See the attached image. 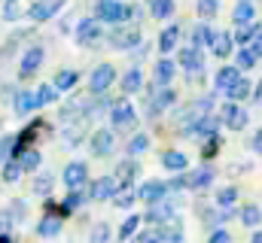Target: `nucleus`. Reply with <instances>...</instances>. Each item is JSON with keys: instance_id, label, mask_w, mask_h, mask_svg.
Instances as JSON below:
<instances>
[{"instance_id": "obj_1", "label": "nucleus", "mask_w": 262, "mask_h": 243, "mask_svg": "<svg viewBox=\"0 0 262 243\" xmlns=\"http://www.w3.org/2000/svg\"><path fill=\"white\" fill-rule=\"evenodd\" d=\"M131 12V6H125L122 0H101L98 3V15L95 18H101V21H110V25H119V21H125Z\"/></svg>"}, {"instance_id": "obj_2", "label": "nucleus", "mask_w": 262, "mask_h": 243, "mask_svg": "<svg viewBox=\"0 0 262 243\" xmlns=\"http://www.w3.org/2000/svg\"><path fill=\"white\" fill-rule=\"evenodd\" d=\"M220 121H223L226 128H232V131H244L247 121H250V116H247V110H241L235 101H229V104H223V110H220Z\"/></svg>"}, {"instance_id": "obj_3", "label": "nucleus", "mask_w": 262, "mask_h": 243, "mask_svg": "<svg viewBox=\"0 0 262 243\" xmlns=\"http://www.w3.org/2000/svg\"><path fill=\"white\" fill-rule=\"evenodd\" d=\"M110 121H113V128H116V131H131V128L137 125L134 107H131L128 101H116V104H113V110H110Z\"/></svg>"}, {"instance_id": "obj_4", "label": "nucleus", "mask_w": 262, "mask_h": 243, "mask_svg": "<svg viewBox=\"0 0 262 243\" xmlns=\"http://www.w3.org/2000/svg\"><path fill=\"white\" fill-rule=\"evenodd\" d=\"M113 79H116V67H113V64H98V67L92 70V79H89L92 94H104V91L113 85Z\"/></svg>"}, {"instance_id": "obj_5", "label": "nucleus", "mask_w": 262, "mask_h": 243, "mask_svg": "<svg viewBox=\"0 0 262 243\" xmlns=\"http://www.w3.org/2000/svg\"><path fill=\"white\" fill-rule=\"evenodd\" d=\"M98 40H101V18H82V21L76 25V43L92 46V43H98Z\"/></svg>"}, {"instance_id": "obj_6", "label": "nucleus", "mask_w": 262, "mask_h": 243, "mask_svg": "<svg viewBox=\"0 0 262 243\" xmlns=\"http://www.w3.org/2000/svg\"><path fill=\"white\" fill-rule=\"evenodd\" d=\"M40 64H43V49H40V46H31V49H25V52H21V61H18V76H21V79L34 76Z\"/></svg>"}, {"instance_id": "obj_7", "label": "nucleus", "mask_w": 262, "mask_h": 243, "mask_svg": "<svg viewBox=\"0 0 262 243\" xmlns=\"http://www.w3.org/2000/svg\"><path fill=\"white\" fill-rule=\"evenodd\" d=\"M110 43L116 49H137L140 46V31L137 28H116L110 34Z\"/></svg>"}, {"instance_id": "obj_8", "label": "nucleus", "mask_w": 262, "mask_h": 243, "mask_svg": "<svg viewBox=\"0 0 262 243\" xmlns=\"http://www.w3.org/2000/svg\"><path fill=\"white\" fill-rule=\"evenodd\" d=\"M165 195H168V185H165V182H159V180L143 182V185H140V191H137V198H140V201H146L149 207H152V204H162V201H165Z\"/></svg>"}, {"instance_id": "obj_9", "label": "nucleus", "mask_w": 262, "mask_h": 243, "mask_svg": "<svg viewBox=\"0 0 262 243\" xmlns=\"http://www.w3.org/2000/svg\"><path fill=\"white\" fill-rule=\"evenodd\" d=\"M238 79H241V70H238V67H220L216 76H213V85H216V91L229 94V91L238 85Z\"/></svg>"}, {"instance_id": "obj_10", "label": "nucleus", "mask_w": 262, "mask_h": 243, "mask_svg": "<svg viewBox=\"0 0 262 243\" xmlns=\"http://www.w3.org/2000/svg\"><path fill=\"white\" fill-rule=\"evenodd\" d=\"M113 140H116V137H113V131L98 128V131L92 134V152H95V155H101V158H104V155H110V152H113Z\"/></svg>"}, {"instance_id": "obj_11", "label": "nucleus", "mask_w": 262, "mask_h": 243, "mask_svg": "<svg viewBox=\"0 0 262 243\" xmlns=\"http://www.w3.org/2000/svg\"><path fill=\"white\" fill-rule=\"evenodd\" d=\"M61 3H64V0H37V3L28 9V15H31V21H46V18H52V15L58 12Z\"/></svg>"}, {"instance_id": "obj_12", "label": "nucleus", "mask_w": 262, "mask_h": 243, "mask_svg": "<svg viewBox=\"0 0 262 243\" xmlns=\"http://www.w3.org/2000/svg\"><path fill=\"white\" fill-rule=\"evenodd\" d=\"M85 177H89V167H85L82 161H70L64 167V177H61V180H64V185L73 191V188H79V185L85 182Z\"/></svg>"}, {"instance_id": "obj_13", "label": "nucleus", "mask_w": 262, "mask_h": 243, "mask_svg": "<svg viewBox=\"0 0 262 243\" xmlns=\"http://www.w3.org/2000/svg\"><path fill=\"white\" fill-rule=\"evenodd\" d=\"M116 177H101L98 182H92V191H89V198L92 201H110L113 195H116Z\"/></svg>"}, {"instance_id": "obj_14", "label": "nucleus", "mask_w": 262, "mask_h": 243, "mask_svg": "<svg viewBox=\"0 0 262 243\" xmlns=\"http://www.w3.org/2000/svg\"><path fill=\"white\" fill-rule=\"evenodd\" d=\"M201 61H204V58H201V49H195V46H189V49H183V52H180V64L189 70V79L201 73Z\"/></svg>"}, {"instance_id": "obj_15", "label": "nucleus", "mask_w": 262, "mask_h": 243, "mask_svg": "<svg viewBox=\"0 0 262 243\" xmlns=\"http://www.w3.org/2000/svg\"><path fill=\"white\" fill-rule=\"evenodd\" d=\"M159 88H162V85H159ZM174 101H177V98H174V91H171V88H162L159 94H152V101H149V110H146V113H149V116H159V113H162V110H168Z\"/></svg>"}, {"instance_id": "obj_16", "label": "nucleus", "mask_w": 262, "mask_h": 243, "mask_svg": "<svg viewBox=\"0 0 262 243\" xmlns=\"http://www.w3.org/2000/svg\"><path fill=\"white\" fill-rule=\"evenodd\" d=\"M253 15H256V6H253L250 0H238L235 9H232V21H235V25H250Z\"/></svg>"}, {"instance_id": "obj_17", "label": "nucleus", "mask_w": 262, "mask_h": 243, "mask_svg": "<svg viewBox=\"0 0 262 243\" xmlns=\"http://www.w3.org/2000/svg\"><path fill=\"white\" fill-rule=\"evenodd\" d=\"M174 73H177V64H174L171 58H162L159 64H156V82H159L162 88H168V85H171Z\"/></svg>"}, {"instance_id": "obj_18", "label": "nucleus", "mask_w": 262, "mask_h": 243, "mask_svg": "<svg viewBox=\"0 0 262 243\" xmlns=\"http://www.w3.org/2000/svg\"><path fill=\"white\" fill-rule=\"evenodd\" d=\"M37 110V91H18L15 94V113L18 116H28V113H34Z\"/></svg>"}, {"instance_id": "obj_19", "label": "nucleus", "mask_w": 262, "mask_h": 243, "mask_svg": "<svg viewBox=\"0 0 262 243\" xmlns=\"http://www.w3.org/2000/svg\"><path fill=\"white\" fill-rule=\"evenodd\" d=\"M177 40H180V28H177V25L165 28L162 37H159V49H162V55H171V49L177 46Z\"/></svg>"}, {"instance_id": "obj_20", "label": "nucleus", "mask_w": 262, "mask_h": 243, "mask_svg": "<svg viewBox=\"0 0 262 243\" xmlns=\"http://www.w3.org/2000/svg\"><path fill=\"white\" fill-rule=\"evenodd\" d=\"M210 49H213V55H216V58H229V55H232V37H229L226 31L213 34V43H210Z\"/></svg>"}, {"instance_id": "obj_21", "label": "nucleus", "mask_w": 262, "mask_h": 243, "mask_svg": "<svg viewBox=\"0 0 262 243\" xmlns=\"http://www.w3.org/2000/svg\"><path fill=\"white\" fill-rule=\"evenodd\" d=\"M259 34H262L259 25H253V21H250V25H241V28H238V34H235V43L244 49V46H250V43H253Z\"/></svg>"}, {"instance_id": "obj_22", "label": "nucleus", "mask_w": 262, "mask_h": 243, "mask_svg": "<svg viewBox=\"0 0 262 243\" xmlns=\"http://www.w3.org/2000/svg\"><path fill=\"white\" fill-rule=\"evenodd\" d=\"M186 182H189V188H207L210 182H213V167H198L195 174H189L186 177Z\"/></svg>"}, {"instance_id": "obj_23", "label": "nucleus", "mask_w": 262, "mask_h": 243, "mask_svg": "<svg viewBox=\"0 0 262 243\" xmlns=\"http://www.w3.org/2000/svg\"><path fill=\"white\" fill-rule=\"evenodd\" d=\"M134 177H137V164H134L131 158L119 161V167H116V180H119V185H122V188H128Z\"/></svg>"}, {"instance_id": "obj_24", "label": "nucleus", "mask_w": 262, "mask_h": 243, "mask_svg": "<svg viewBox=\"0 0 262 243\" xmlns=\"http://www.w3.org/2000/svg\"><path fill=\"white\" fill-rule=\"evenodd\" d=\"M216 128H220V116H204V119L192 128V137H213Z\"/></svg>"}, {"instance_id": "obj_25", "label": "nucleus", "mask_w": 262, "mask_h": 243, "mask_svg": "<svg viewBox=\"0 0 262 243\" xmlns=\"http://www.w3.org/2000/svg\"><path fill=\"white\" fill-rule=\"evenodd\" d=\"M37 234H40V237H58V234H61V219H58V216H46V219L37 225Z\"/></svg>"}, {"instance_id": "obj_26", "label": "nucleus", "mask_w": 262, "mask_h": 243, "mask_svg": "<svg viewBox=\"0 0 262 243\" xmlns=\"http://www.w3.org/2000/svg\"><path fill=\"white\" fill-rule=\"evenodd\" d=\"M40 161H43V155H40L37 149H25V152L18 155V164H21V171H25V174L37 171V167H40Z\"/></svg>"}, {"instance_id": "obj_27", "label": "nucleus", "mask_w": 262, "mask_h": 243, "mask_svg": "<svg viewBox=\"0 0 262 243\" xmlns=\"http://www.w3.org/2000/svg\"><path fill=\"white\" fill-rule=\"evenodd\" d=\"M162 164H165L168 171H186L189 158H186L183 152H174V149H171V152H165V155H162Z\"/></svg>"}, {"instance_id": "obj_28", "label": "nucleus", "mask_w": 262, "mask_h": 243, "mask_svg": "<svg viewBox=\"0 0 262 243\" xmlns=\"http://www.w3.org/2000/svg\"><path fill=\"white\" fill-rule=\"evenodd\" d=\"M213 28H207V25H195V31H192V46L201 49V46H210L213 43Z\"/></svg>"}, {"instance_id": "obj_29", "label": "nucleus", "mask_w": 262, "mask_h": 243, "mask_svg": "<svg viewBox=\"0 0 262 243\" xmlns=\"http://www.w3.org/2000/svg\"><path fill=\"white\" fill-rule=\"evenodd\" d=\"M146 222H162V225L171 222V204H165V201L162 204H152V210L146 213Z\"/></svg>"}, {"instance_id": "obj_30", "label": "nucleus", "mask_w": 262, "mask_h": 243, "mask_svg": "<svg viewBox=\"0 0 262 243\" xmlns=\"http://www.w3.org/2000/svg\"><path fill=\"white\" fill-rule=\"evenodd\" d=\"M55 101H58V88H55V85L46 82V85L37 88V107H49V104H55Z\"/></svg>"}, {"instance_id": "obj_31", "label": "nucleus", "mask_w": 262, "mask_h": 243, "mask_svg": "<svg viewBox=\"0 0 262 243\" xmlns=\"http://www.w3.org/2000/svg\"><path fill=\"white\" fill-rule=\"evenodd\" d=\"M238 201V188L235 185H226V188H220L216 191V207H223V210H232V204Z\"/></svg>"}, {"instance_id": "obj_32", "label": "nucleus", "mask_w": 262, "mask_h": 243, "mask_svg": "<svg viewBox=\"0 0 262 243\" xmlns=\"http://www.w3.org/2000/svg\"><path fill=\"white\" fill-rule=\"evenodd\" d=\"M140 85H143V82H140V70L131 67L128 73L122 76V91H125V94H134V91H140Z\"/></svg>"}, {"instance_id": "obj_33", "label": "nucleus", "mask_w": 262, "mask_h": 243, "mask_svg": "<svg viewBox=\"0 0 262 243\" xmlns=\"http://www.w3.org/2000/svg\"><path fill=\"white\" fill-rule=\"evenodd\" d=\"M241 222H244L247 228H256V225L262 222V210L256 207V204H247V207L241 210Z\"/></svg>"}, {"instance_id": "obj_34", "label": "nucleus", "mask_w": 262, "mask_h": 243, "mask_svg": "<svg viewBox=\"0 0 262 243\" xmlns=\"http://www.w3.org/2000/svg\"><path fill=\"white\" fill-rule=\"evenodd\" d=\"M146 6H149V12L156 18H168L171 9H174V0H146Z\"/></svg>"}, {"instance_id": "obj_35", "label": "nucleus", "mask_w": 262, "mask_h": 243, "mask_svg": "<svg viewBox=\"0 0 262 243\" xmlns=\"http://www.w3.org/2000/svg\"><path fill=\"white\" fill-rule=\"evenodd\" d=\"M76 79H79V73H76V70H61V73L55 76V82H52V85H55L58 91H67V88H73V85H76Z\"/></svg>"}, {"instance_id": "obj_36", "label": "nucleus", "mask_w": 262, "mask_h": 243, "mask_svg": "<svg viewBox=\"0 0 262 243\" xmlns=\"http://www.w3.org/2000/svg\"><path fill=\"white\" fill-rule=\"evenodd\" d=\"M247 94H250V79H238V85L229 91V101H235V104H241V101H247Z\"/></svg>"}, {"instance_id": "obj_37", "label": "nucleus", "mask_w": 262, "mask_h": 243, "mask_svg": "<svg viewBox=\"0 0 262 243\" xmlns=\"http://www.w3.org/2000/svg\"><path fill=\"white\" fill-rule=\"evenodd\" d=\"M0 15H3V21H15L21 15V0H3Z\"/></svg>"}, {"instance_id": "obj_38", "label": "nucleus", "mask_w": 262, "mask_h": 243, "mask_svg": "<svg viewBox=\"0 0 262 243\" xmlns=\"http://www.w3.org/2000/svg\"><path fill=\"white\" fill-rule=\"evenodd\" d=\"M134 198H137V191H131V185H128V188H122V191L113 195V204H116L119 210H128L131 204H134Z\"/></svg>"}, {"instance_id": "obj_39", "label": "nucleus", "mask_w": 262, "mask_h": 243, "mask_svg": "<svg viewBox=\"0 0 262 243\" xmlns=\"http://www.w3.org/2000/svg\"><path fill=\"white\" fill-rule=\"evenodd\" d=\"M82 201H85V195H82L79 188H73V191H70V195L64 198V204H61V213H73V210H76Z\"/></svg>"}, {"instance_id": "obj_40", "label": "nucleus", "mask_w": 262, "mask_h": 243, "mask_svg": "<svg viewBox=\"0 0 262 243\" xmlns=\"http://www.w3.org/2000/svg\"><path fill=\"white\" fill-rule=\"evenodd\" d=\"M235 61H238V70H250V67L256 64V55H253V49H250V46H244V49L235 55Z\"/></svg>"}, {"instance_id": "obj_41", "label": "nucleus", "mask_w": 262, "mask_h": 243, "mask_svg": "<svg viewBox=\"0 0 262 243\" xmlns=\"http://www.w3.org/2000/svg\"><path fill=\"white\" fill-rule=\"evenodd\" d=\"M140 228V216H128L125 222H122V228H119V240H128L134 237V231Z\"/></svg>"}, {"instance_id": "obj_42", "label": "nucleus", "mask_w": 262, "mask_h": 243, "mask_svg": "<svg viewBox=\"0 0 262 243\" xmlns=\"http://www.w3.org/2000/svg\"><path fill=\"white\" fill-rule=\"evenodd\" d=\"M198 15L201 18H213L216 12H220V0H198Z\"/></svg>"}, {"instance_id": "obj_43", "label": "nucleus", "mask_w": 262, "mask_h": 243, "mask_svg": "<svg viewBox=\"0 0 262 243\" xmlns=\"http://www.w3.org/2000/svg\"><path fill=\"white\" fill-rule=\"evenodd\" d=\"M21 174H25V171H21L18 161H6V164H3V182H18Z\"/></svg>"}, {"instance_id": "obj_44", "label": "nucleus", "mask_w": 262, "mask_h": 243, "mask_svg": "<svg viewBox=\"0 0 262 243\" xmlns=\"http://www.w3.org/2000/svg\"><path fill=\"white\" fill-rule=\"evenodd\" d=\"M107 240H110V225H107V222H98V225L92 228L89 243H107Z\"/></svg>"}, {"instance_id": "obj_45", "label": "nucleus", "mask_w": 262, "mask_h": 243, "mask_svg": "<svg viewBox=\"0 0 262 243\" xmlns=\"http://www.w3.org/2000/svg\"><path fill=\"white\" fill-rule=\"evenodd\" d=\"M52 185H55L52 174H40V177L34 180V191H37V195H49V191H52Z\"/></svg>"}, {"instance_id": "obj_46", "label": "nucleus", "mask_w": 262, "mask_h": 243, "mask_svg": "<svg viewBox=\"0 0 262 243\" xmlns=\"http://www.w3.org/2000/svg\"><path fill=\"white\" fill-rule=\"evenodd\" d=\"M146 149H149V137H146V134H137L128 143V155H140V152H146Z\"/></svg>"}, {"instance_id": "obj_47", "label": "nucleus", "mask_w": 262, "mask_h": 243, "mask_svg": "<svg viewBox=\"0 0 262 243\" xmlns=\"http://www.w3.org/2000/svg\"><path fill=\"white\" fill-rule=\"evenodd\" d=\"M12 149H15V137L3 134V137H0V164L9 161V152H12Z\"/></svg>"}, {"instance_id": "obj_48", "label": "nucleus", "mask_w": 262, "mask_h": 243, "mask_svg": "<svg viewBox=\"0 0 262 243\" xmlns=\"http://www.w3.org/2000/svg\"><path fill=\"white\" fill-rule=\"evenodd\" d=\"M15 225V219H12V213L9 210H0V237L3 234H9V228Z\"/></svg>"}, {"instance_id": "obj_49", "label": "nucleus", "mask_w": 262, "mask_h": 243, "mask_svg": "<svg viewBox=\"0 0 262 243\" xmlns=\"http://www.w3.org/2000/svg\"><path fill=\"white\" fill-rule=\"evenodd\" d=\"M9 213H12V219H15V222H21V219H25V213H28V207H25V201H12V207H9Z\"/></svg>"}, {"instance_id": "obj_50", "label": "nucleus", "mask_w": 262, "mask_h": 243, "mask_svg": "<svg viewBox=\"0 0 262 243\" xmlns=\"http://www.w3.org/2000/svg\"><path fill=\"white\" fill-rule=\"evenodd\" d=\"M216 146H220V140H216V137H210V140L204 143V152H201V155H204V158H210V155H216Z\"/></svg>"}, {"instance_id": "obj_51", "label": "nucleus", "mask_w": 262, "mask_h": 243, "mask_svg": "<svg viewBox=\"0 0 262 243\" xmlns=\"http://www.w3.org/2000/svg\"><path fill=\"white\" fill-rule=\"evenodd\" d=\"M210 243H232V240H229V231H223V228H216V231L210 234Z\"/></svg>"}, {"instance_id": "obj_52", "label": "nucleus", "mask_w": 262, "mask_h": 243, "mask_svg": "<svg viewBox=\"0 0 262 243\" xmlns=\"http://www.w3.org/2000/svg\"><path fill=\"white\" fill-rule=\"evenodd\" d=\"M250 49H253V55H256V58H262V34L253 40V43H250Z\"/></svg>"}, {"instance_id": "obj_53", "label": "nucleus", "mask_w": 262, "mask_h": 243, "mask_svg": "<svg viewBox=\"0 0 262 243\" xmlns=\"http://www.w3.org/2000/svg\"><path fill=\"white\" fill-rule=\"evenodd\" d=\"M253 152H256V155H262V128L256 131V137H253Z\"/></svg>"}, {"instance_id": "obj_54", "label": "nucleus", "mask_w": 262, "mask_h": 243, "mask_svg": "<svg viewBox=\"0 0 262 243\" xmlns=\"http://www.w3.org/2000/svg\"><path fill=\"white\" fill-rule=\"evenodd\" d=\"M146 52H149V43H146V46H143V43H140V46H137V49H134V58H143V55H146Z\"/></svg>"}, {"instance_id": "obj_55", "label": "nucleus", "mask_w": 262, "mask_h": 243, "mask_svg": "<svg viewBox=\"0 0 262 243\" xmlns=\"http://www.w3.org/2000/svg\"><path fill=\"white\" fill-rule=\"evenodd\" d=\"M256 104L262 107V79H259V85H256Z\"/></svg>"}, {"instance_id": "obj_56", "label": "nucleus", "mask_w": 262, "mask_h": 243, "mask_svg": "<svg viewBox=\"0 0 262 243\" xmlns=\"http://www.w3.org/2000/svg\"><path fill=\"white\" fill-rule=\"evenodd\" d=\"M253 243H262V231H256V234H253Z\"/></svg>"}, {"instance_id": "obj_57", "label": "nucleus", "mask_w": 262, "mask_h": 243, "mask_svg": "<svg viewBox=\"0 0 262 243\" xmlns=\"http://www.w3.org/2000/svg\"><path fill=\"white\" fill-rule=\"evenodd\" d=\"M165 243H186L183 237H171V240H165Z\"/></svg>"}]
</instances>
